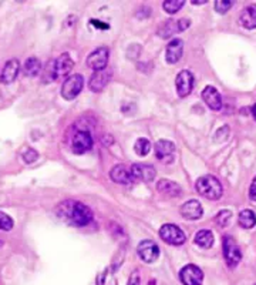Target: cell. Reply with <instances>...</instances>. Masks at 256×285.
I'll list each match as a JSON object with an SVG mask.
<instances>
[{
    "label": "cell",
    "mask_w": 256,
    "mask_h": 285,
    "mask_svg": "<svg viewBox=\"0 0 256 285\" xmlns=\"http://www.w3.org/2000/svg\"><path fill=\"white\" fill-rule=\"evenodd\" d=\"M59 214L62 218H67L69 223L77 227H86L93 220V211L86 204L76 201H66L59 207Z\"/></svg>",
    "instance_id": "1"
},
{
    "label": "cell",
    "mask_w": 256,
    "mask_h": 285,
    "mask_svg": "<svg viewBox=\"0 0 256 285\" xmlns=\"http://www.w3.org/2000/svg\"><path fill=\"white\" fill-rule=\"evenodd\" d=\"M19 69H20V66H19V62L16 59L9 60V62L5 64V67H3L2 76H0V81H2L3 84L13 83V81L16 80V77H18Z\"/></svg>",
    "instance_id": "18"
},
{
    "label": "cell",
    "mask_w": 256,
    "mask_h": 285,
    "mask_svg": "<svg viewBox=\"0 0 256 285\" xmlns=\"http://www.w3.org/2000/svg\"><path fill=\"white\" fill-rule=\"evenodd\" d=\"M206 0H192V5H205Z\"/></svg>",
    "instance_id": "36"
},
{
    "label": "cell",
    "mask_w": 256,
    "mask_h": 285,
    "mask_svg": "<svg viewBox=\"0 0 256 285\" xmlns=\"http://www.w3.org/2000/svg\"><path fill=\"white\" fill-rule=\"evenodd\" d=\"M42 70V63L37 57H29L26 62H25V66H23V73L27 77H36L39 73Z\"/></svg>",
    "instance_id": "23"
},
{
    "label": "cell",
    "mask_w": 256,
    "mask_h": 285,
    "mask_svg": "<svg viewBox=\"0 0 256 285\" xmlns=\"http://www.w3.org/2000/svg\"><path fill=\"white\" fill-rule=\"evenodd\" d=\"M111 76H113V70L108 69V67L104 70L96 71L90 79V90L94 91V93H100L108 84V81L111 80Z\"/></svg>",
    "instance_id": "13"
},
{
    "label": "cell",
    "mask_w": 256,
    "mask_h": 285,
    "mask_svg": "<svg viewBox=\"0 0 256 285\" xmlns=\"http://www.w3.org/2000/svg\"><path fill=\"white\" fill-rule=\"evenodd\" d=\"M239 23L245 29H256V5H249L245 9L242 10Z\"/></svg>",
    "instance_id": "21"
},
{
    "label": "cell",
    "mask_w": 256,
    "mask_h": 285,
    "mask_svg": "<svg viewBox=\"0 0 256 285\" xmlns=\"http://www.w3.org/2000/svg\"><path fill=\"white\" fill-rule=\"evenodd\" d=\"M157 190H158L159 193L167 194L169 197H178L181 194V187L178 186L177 183L165 180V178L159 180L158 183H157Z\"/></svg>",
    "instance_id": "22"
},
{
    "label": "cell",
    "mask_w": 256,
    "mask_h": 285,
    "mask_svg": "<svg viewBox=\"0 0 256 285\" xmlns=\"http://www.w3.org/2000/svg\"><path fill=\"white\" fill-rule=\"evenodd\" d=\"M252 116H253V118L256 120V103L253 104V107H252Z\"/></svg>",
    "instance_id": "37"
},
{
    "label": "cell",
    "mask_w": 256,
    "mask_h": 285,
    "mask_svg": "<svg viewBox=\"0 0 256 285\" xmlns=\"http://www.w3.org/2000/svg\"><path fill=\"white\" fill-rule=\"evenodd\" d=\"M43 80H45V83L54 80V60H52V62L47 63V66H46V70H45V74H43Z\"/></svg>",
    "instance_id": "31"
},
{
    "label": "cell",
    "mask_w": 256,
    "mask_h": 285,
    "mask_svg": "<svg viewBox=\"0 0 256 285\" xmlns=\"http://www.w3.org/2000/svg\"><path fill=\"white\" fill-rule=\"evenodd\" d=\"M185 6V2L184 0H167V2H164L162 3V8L164 10L169 13V15H175L177 12H179L181 8H184Z\"/></svg>",
    "instance_id": "26"
},
{
    "label": "cell",
    "mask_w": 256,
    "mask_h": 285,
    "mask_svg": "<svg viewBox=\"0 0 256 285\" xmlns=\"http://www.w3.org/2000/svg\"><path fill=\"white\" fill-rule=\"evenodd\" d=\"M191 25L189 19H179V20H167L165 23H162L158 29L159 37L168 39L172 35H175L178 32H184Z\"/></svg>",
    "instance_id": "6"
},
{
    "label": "cell",
    "mask_w": 256,
    "mask_h": 285,
    "mask_svg": "<svg viewBox=\"0 0 256 285\" xmlns=\"http://www.w3.org/2000/svg\"><path fill=\"white\" fill-rule=\"evenodd\" d=\"M0 228L3 231H10L13 228V220L10 218L8 214L0 213Z\"/></svg>",
    "instance_id": "29"
},
{
    "label": "cell",
    "mask_w": 256,
    "mask_h": 285,
    "mask_svg": "<svg viewBox=\"0 0 256 285\" xmlns=\"http://www.w3.org/2000/svg\"><path fill=\"white\" fill-rule=\"evenodd\" d=\"M141 284V276H140V272L137 269H134L133 274L130 275V279H128V284L127 285H140Z\"/></svg>",
    "instance_id": "33"
},
{
    "label": "cell",
    "mask_w": 256,
    "mask_h": 285,
    "mask_svg": "<svg viewBox=\"0 0 256 285\" xmlns=\"http://www.w3.org/2000/svg\"><path fill=\"white\" fill-rule=\"evenodd\" d=\"M84 87V79L81 74H73L63 83L62 96L66 100H73L79 96Z\"/></svg>",
    "instance_id": "4"
},
{
    "label": "cell",
    "mask_w": 256,
    "mask_h": 285,
    "mask_svg": "<svg viewBox=\"0 0 256 285\" xmlns=\"http://www.w3.org/2000/svg\"><path fill=\"white\" fill-rule=\"evenodd\" d=\"M179 213L186 220H199L203 214L202 205L196 200H189V201H186L181 205Z\"/></svg>",
    "instance_id": "15"
},
{
    "label": "cell",
    "mask_w": 256,
    "mask_h": 285,
    "mask_svg": "<svg viewBox=\"0 0 256 285\" xmlns=\"http://www.w3.org/2000/svg\"><path fill=\"white\" fill-rule=\"evenodd\" d=\"M73 67H74V62L70 57V54L63 53L60 57L54 60V80L67 76Z\"/></svg>",
    "instance_id": "14"
},
{
    "label": "cell",
    "mask_w": 256,
    "mask_h": 285,
    "mask_svg": "<svg viewBox=\"0 0 256 285\" xmlns=\"http://www.w3.org/2000/svg\"><path fill=\"white\" fill-rule=\"evenodd\" d=\"M195 188L199 196L205 197L208 200H219L223 193L219 180L213 176H202L198 178L195 183Z\"/></svg>",
    "instance_id": "2"
},
{
    "label": "cell",
    "mask_w": 256,
    "mask_h": 285,
    "mask_svg": "<svg viewBox=\"0 0 256 285\" xmlns=\"http://www.w3.org/2000/svg\"><path fill=\"white\" fill-rule=\"evenodd\" d=\"M134 149H135V153L138 154V156H147L148 153L151 152V143L147 140V138H138L137 141H135V146H134Z\"/></svg>",
    "instance_id": "27"
},
{
    "label": "cell",
    "mask_w": 256,
    "mask_h": 285,
    "mask_svg": "<svg viewBox=\"0 0 256 285\" xmlns=\"http://www.w3.org/2000/svg\"><path fill=\"white\" fill-rule=\"evenodd\" d=\"M91 23H93V26L101 27V29H108V26H107V25H100L101 22H98V20H91Z\"/></svg>",
    "instance_id": "35"
},
{
    "label": "cell",
    "mask_w": 256,
    "mask_h": 285,
    "mask_svg": "<svg viewBox=\"0 0 256 285\" xmlns=\"http://www.w3.org/2000/svg\"><path fill=\"white\" fill-rule=\"evenodd\" d=\"M93 147V137L89 131H79L73 137L71 150L76 154H84Z\"/></svg>",
    "instance_id": "12"
},
{
    "label": "cell",
    "mask_w": 256,
    "mask_h": 285,
    "mask_svg": "<svg viewBox=\"0 0 256 285\" xmlns=\"http://www.w3.org/2000/svg\"><path fill=\"white\" fill-rule=\"evenodd\" d=\"M110 177L114 183H118V184H130L133 181V177H131V171L127 169L123 164H118V166H114L111 171H110Z\"/></svg>",
    "instance_id": "20"
},
{
    "label": "cell",
    "mask_w": 256,
    "mask_h": 285,
    "mask_svg": "<svg viewBox=\"0 0 256 285\" xmlns=\"http://www.w3.org/2000/svg\"><path fill=\"white\" fill-rule=\"evenodd\" d=\"M230 218H232V213L228 211V210H222V211L216 214L215 221H216V224H218L219 227L225 228V227H228V224L230 223Z\"/></svg>",
    "instance_id": "28"
},
{
    "label": "cell",
    "mask_w": 256,
    "mask_h": 285,
    "mask_svg": "<svg viewBox=\"0 0 256 285\" xmlns=\"http://www.w3.org/2000/svg\"><path fill=\"white\" fill-rule=\"evenodd\" d=\"M131 177L133 180H137V181H142V183H150L155 178V174L157 171L155 169L150 166V164H144V163H140V164H133L131 166Z\"/></svg>",
    "instance_id": "11"
},
{
    "label": "cell",
    "mask_w": 256,
    "mask_h": 285,
    "mask_svg": "<svg viewBox=\"0 0 256 285\" xmlns=\"http://www.w3.org/2000/svg\"><path fill=\"white\" fill-rule=\"evenodd\" d=\"M137 251H138V255L140 258L147 262V264H151V262H155L159 257V247L151 240H144L138 244L137 247Z\"/></svg>",
    "instance_id": "8"
},
{
    "label": "cell",
    "mask_w": 256,
    "mask_h": 285,
    "mask_svg": "<svg viewBox=\"0 0 256 285\" xmlns=\"http://www.w3.org/2000/svg\"><path fill=\"white\" fill-rule=\"evenodd\" d=\"M223 257L228 264V267L233 268L238 265L242 259V251L238 247V244L230 237L223 238Z\"/></svg>",
    "instance_id": "5"
},
{
    "label": "cell",
    "mask_w": 256,
    "mask_h": 285,
    "mask_svg": "<svg viewBox=\"0 0 256 285\" xmlns=\"http://www.w3.org/2000/svg\"><path fill=\"white\" fill-rule=\"evenodd\" d=\"M179 279L184 285H202V269L194 265V264H188L179 271Z\"/></svg>",
    "instance_id": "7"
},
{
    "label": "cell",
    "mask_w": 256,
    "mask_h": 285,
    "mask_svg": "<svg viewBox=\"0 0 256 285\" xmlns=\"http://www.w3.org/2000/svg\"><path fill=\"white\" fill-rule=\"evenodd\" d=\"M239 225L245 230H250L256 225V215L250 210H243L239 213Z\"/></svg>",
    "instance_id": "25"
},
{
    "label": "cell",
    "mask_w": 256,
    "mask_h": 285,
    "mask_svg": "<svg viewBox=\"0 0 256 285\" xmlns=\"http://www.w3.org/2000/svg\"><path fill=\"white\" fill-rule=\"evenodd\" d=\"M175 87H177L178 96L179 97H186L194 89V76L188 70H182L178 73L175 79Z\"/></svg>",
    "instance_id": "10"
},
{
    "label": "cell",
    "mask_w": 256,
    "mask_h": 285,
    "mask_svg": "<svg viewBox=\"0 0 256 285\" xmlns=\"http://www.w3.org/2000/svg\"><path fill=\"white\" fill-rule=\"evenodd\" d=\"M37 159H39V153L36 152L35 149H27L25 154H23V160H25V163H27V164L33 163V161H36Z\"/></svg>",
    "instance_id": "32"
},
{
    "label": "cell",
    "mask_w": 256,
    "mask_h": 285,
    "mask_svg": "<svg viewBox=\"0 0 256 285\" xmlns=\"http://www.w3.org/2000/svg\"><path fill=\"white\" fill-rule=\"evenodd\" d=\"M184 53V42L181 39H174L169 45L167 46L165 52V59L169 64H175L181 60Z\"/></svg>",
    "instance_id": "16"
},
{
    "label": "cell",
    "mask_w": 256,
    "mask_h": 285,
    "mask_svg": "<svg viewBox=\"0 0 256 285\" xmlns=\"http://www.w3.org/2000/svg\"><path fill=\"white\" fill-rule=\"evenodd\" d=\"M159 237L169 245H182L186 241L185 232L174 224H164L159 228Z\"/></svg>",
    "instance_id": "3"
},
{
    "label": "cell",
    "mask_w": 256,
    "mask_h": 285,
    "mask_svg": "<svg viewBox=\"0 0 256 285\" xmlns=\"http://www.w3.org/2000/svg\"><path fill=\"white\" fill-rule=\"evenodd\" d=\"M203 101L206 103V106L211 110H221L222 107V97L219 91L212 87V86H206L202 91Z\"/></svg>",
    "instance_id": "17"
},
{
    "label": "cell",
    "mask_w": 256,
    "mask_h": 285,
    "mask_svg": "<svg viewBox=\"0 0 256 285\" xmlns=\"http://www.w3.org/2000/svg\"><path fill=\"white\" fill-rule=\"evenodd\" d=\"M232 6H233V3L228 2V0H218V2H215V10L218 13H221V15H225Z\"/></svg>",
    "instance_id": "30"
},
{
    "label": "cell",
    "mask_w": 256,
    "mask_h": 285,
    "mask_svg": "<svg viewBox=\"0 0 256 285\" xmlns=\"http://www.w3.org/2000/svg\"><path fill=\"white\" fill-rule=\"evenodd\" d=\"M195 244L201 248H211L213 244V234L209 230H201L195 234Z\"/></svg>",
    "instance_id": "24"
},
{
    "label": "cell",
    "mask_w": 256,
    "mask_h": 285,
    "mask_svg": "<svg viewBox=\"0 0 256 285\" xmlns=\"http://www.w3.org/2000/svg\"><path fill=\"white\" fill-rule=\"evenodd\" d=\"M154 152H155V157L158 160H169L172 159V154L175 152V144L168 140H159L154 147Z\"/></svg>",
    "instance_id": "19"
},
{
    "label": "cell",
    "mask_w": 256,
    "mask_h": 285,
    "mask_svg": "<svg viewBox=\"0 0 256 285\" xmlns=\"http://www.w3.org/2000/svg\"><path fill=\"white\" fill-rule=\"evenodd\" d=\"M108 56H110V52H108L107 47H98L93 53L89 54L87 66L94 71L104 70V69H107V64H108Z\"/></svg>",
    "instance_id": "9"
},
{
    "label": "cell",
    "mask_w": 256,
    "mask_h": 285,
    "mask_svg": "<svg viewBox=\"0 0 256 285\" xmlns=\"http://www.w3.org/2000/svg\"><path fill=\"white\" fill-rule=\"evenodd\" d=\"M249 198L252 201H256V177L253 178V181L250 184V188H249Z\"/></svg>",
    "instance_id": "34"
}]
</instances>
